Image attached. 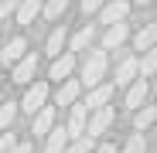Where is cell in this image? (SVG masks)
<instances>
[{"label":"cell","instance_id":"6da1fadb","mask_svg":"<svg viewBox=\"0 0 157 153\" xmlns=\"http://www.w3.org/2000/svg\"><path fill=\"white\" fill-rule=\"evenodd\" d=\"M106 68H109V55L106 51H89L86 61H82V82L78 85H86V89L99 85L102 78H106Z\"/></svg>","mask_w":157,"mask_h":153},{"label":"cell","instance_id":"7a4b0ae2","mask_svg":"<svg viewBox=\"0 0 157 153\" xmlns=\"http://www.w3.org/2000/svg\"><path fill=\"white\" fill-rule=\"evenodd\" d=\"M113 119H116V109L113 106H99V109H92V116L86 119V136H99V133H106L109 126H113Z\"/></svg>","mask_w":157,"mask_h":153},{"label":"cell","instance_id":"3957f363","mask_svg":"<svg viewBox=\"0 0 157 153\" xmlns=\"http://www.w3.org/2000/svg\"><path fill=\"white\" fill-rule=\"evenodd\" d=\"M44 99H48V85H44V82H34V85H28V92H24V99H21V109L34 116V112L44 106Z\"/></svg>","mask_w":157,"mask_h":153},{"label":"cell","instance_id":"277c9868","mask_svg":"<svg viewBox=\"0 0 157 153\" xmlns=\"http://www.w3.org/2000/svg\"><path fill=\"white\" fill-rule=\"evenodd\" d=\"M86 119H89V109H86V102H72V112H68V126H65L68 140H75V136H82V133H86Z\"/></svg>","mask_w":157,"mask_h":153},{"label":"cell","instance_id":"5b68a950","mask_svg":"<svg viewBox=\"0 0 157 153\" xmlns=\"http://www.w3.org/2000/svg\"><path fill=\"white\" fill-rule=\"evenodd\" d=\"M10 68H14V78H10V82H17V85H28V82L34 78V71H38V55H31V51H28V55H24L21 61H14Z\"/></svg>","mask_w":157,"mask_h":153},{"label":"cell","instance_id":"8992f818","mask_svg":"<svg viewBox=\"0 0 157 153\" xmlns=\"http://www.w3.org/2000/svg\"><path fill=\"white\" fill-rule=\"evenodd\" d=\"M113 82H99V85H92L89 89V99H86V109L92 112V109H99V106H109V99H113Z\"/></svg>","mask_w":157,"mask_h":153},{"label":"cell","instance_id":"52a82bcc","mask_svg":"<svg viewBox=\"0 0 157 153\" xmlns=\"http://www.w3.org/2000/svg\"><path fill=\"white\" fill-rule=\"evenodd\" d=\"M72 71H75V55H72V51H65V55H55V61H51V71H48V78L65 82Z\"/></svg>","mask_w":157,"mask_h":153},{"label":"cell","instance_id":"ba28073f","mask_svg":"<svg viewBox=\"0 0 157 153\" xmlns=\"http://www.w3.org/2000/svg\"><path fill=\"white\" fill-rule=\"evenodd\" d=\"M99 14H102V24H120V20H126L130 4L126 0H106V4L99 7Z\"/></svg>","mask_w":157,"mask_h":153},{"label":"cell","instance_id":"9c48e42d","mask_svg":"<svg viewBox=\"0 0 157 153\" xmlns=\"http://www.w3.org/2000/svg\"><path fill=\"white\" fill-rule=\"evenodd\" d=\"M126 38H130V27H126L123 20H120V24H109L106 34H102V51H116Z\"/></svg>","mask_w":157,"mask_h":153},{"label":"cell","instance_id":"30bf717a","mask_svg":"<svg viewBox=\"0 0 157 153\" xmlns=\"http://www.w3.org/2000/svg\"><path fill=\"white\" fill-rule=\"evenodd\" d=\"M24 55H28V41H24V38H14V41H7V48H4V51H0V61L10 68V65H14V61H21Z\"/></svg>","mask_w":157,"mask_h":153},{"label":"cell","instance_id":"8fae6325","mask_svg":"<svg viewBox=\"0 0 157 153\" xmlns=\"http://www.w3.org/2000/svg\"><path fill=\"white\" fill-rule=\"evenodd\" d=\"M147 92H150L147 78H133V82H130V92H126V109H140L144 99H147Z\"/></svg>","mask_w":157,"mask_h":153},{"label":"cell","instance_id":"7c38bea8","mask_svg":"<svg viewBox=\"0 0 157 153\" xmlns=\"http://www.w3.org/2000/svg\"><path fill=\"white\" fill-rule=\"evenodd\" d=\"M78 95H82V85L75 78L58 82V106H72V102H78Z\"/></svg>","mask_w":157,"mask_h":153},{"label":"cell","instance_id":"4fadbf2b","mask_svg":"<svg viewBox=\"0 0 157 153\" xmlns=\"http://www.w3.org/2000/svg\"><path fill=\"white\" fill-rule=\"evenodd\" d=\"M41 4H44V0H21V4H17V24H34V17L41 14Z\"/></svg>","mask_w":157,"mask_h":153},{"label":"cell","instance_id":"5bb4252c","mask_svg":"<svg viewBox=\"0 0 157 153\" xmlns=\"http://www.w3.org/2000/svg\"><path fill=\"white\" fill-rule=\"evenodd\" d=\"M51 126H55V109H51V106H41L38 112H34V136H44L48 129H51Z\"/></svg>","mask_w":157,"mask_h":153},{"label":"cell","instance_id":"9a60e30c","mask_svg":"<svg viewBox=\"0 0 157 153\" xmlns=\"http://www.w3.org/2000/svg\"><path fill=\"white\" fill-rule=\"evenodd\" d=\"M44 136H48V143H44V153H62V150H65V143H68V133L62 129V126H58V129L51 126V129H48Z\"/></svg>","mask_w":157,"mask_h":153},{"label":"cell","instance_id":"2e32d148","mask_svg":"<svg viewBox=\"0 0 157 153\" xmlns=\"http://www.w3.org/2000/svg\"><path fill=\"white\" fill-rule=\"evenodd\" d=\"M133 78H137V58L130 55V58H123L120 68H116V85H130Z\"/></svg>","mask_w":157,"mask_h":153},{"label":"cell","instance_id":"e0dca14e","mask_svg":"<svg viewBox=\"0 0 157 153\" xmlns=\"http://www.w3.org/2000/svg\"><path fill=\"white\" fill-rule=\"evenodd\" d=\"M154 38H157V27H154V24H144V27L137 31V38H133V48L137 51H150L154 48Z\"/></svg>","mask_w":157,"mask_h":153},{"label":"cell","instance_id":"ac0fdd59","mask_svg":"<svg viewBox=\"0 0 157 153\" xmlns=\"http://www.w3.org/2000/svg\"><path fill=\"white\" fill-rule=\"evenodd\" d=\"M154 71H157V55L150 48V51H144V58H137V75H140V78H150Z\"/></svg>","mask_w":157,"mask_h":153},{"label":"cell","instance_id":"d6986e66","mask_svg":"<svg viewBox=\"0 0 157 153\" xmlns=\"http://www.w3.org/2000/svg\"><path fill=\"white\" fill-rule=\"evenodd\" d=\"M92 38H96V27H92V24H86V27L72 38V55H75V51H86V48L92 44Z\"/></svg>","mask_w":157,"mask_h":153},{"label":"cell","instance_id":"ffe728a7","mask_svg":"<svg viewBox=\"0 0 157 153\" xmlns=\"http://www.w3.org/2000/svg\"><path fill=\"white\" fill-rule=\"evenodd\" d=\"M92 146H96V143H92V136H86V133H82V136H75V140H68L62 153H92Z\"/></svg>","mask_w":157,"mask_h":153},{"label":"cell","instance_id":"44dd1931","mask_svg":"<svg viewBox=\"0 0 157 153\" xmlns=\"http://www.w3.org/2000/svg\"><path fill=\"white\" fill-rule=\"evenodd\" d=\"M68 4H72V0H48V4H41V14H44L48 20H58V17L68 10Z\"/></svg>","mask_w":157,"mask_h":153},{"label":"cell","instance_id":"7402d4cb","mask_svg":"<svg viewBox=\"0 0 157 153\" xmlns=\"http://www.w3.org/2000/svg\"><path fill=\"white\" fill-rule=\"evenodd\" d=\"M65 24H62V27H55V31H51V38H48V55L51 58H55V55H62V48H65Z\"/></svg>","mask_w":157,"mask_h":153},{"label":"cell","instance_id":"603a6c76","mask_svg":"<svg viewBox=\"0 0 157 153\" xmlns=\"http://www.w3.org/2000/svg\"><path fill=\"white\" fill-rule=\"evenodd\" d=\"M150 122H154V106H144V109H137V116H133V126H137V133L150 129Z\"/></svg>","mask_w":157,"mask_h":153},{"label":"cell","instance_id":"cb8c5ba5","mask_svg":"<svg viewBox=\"0 0 157 153\" xmlns=\"http://www.w3.org/2000/svg\"><path fill=\"white\" fill-rule=\"evenodd\" d=\"M14 116H17V102H4V106H0V133H4V129H10Z\"/></svg>","mask_w":157,"mask_h":153},{"label":"cell","instance_id":"d4e9b609","mask_svg":"<svg viewBox=\"0 0 157 153\" xmlns=\"http://www.w3.org/2000/svg\"><path fill=\"white\" fill-rule=\"evenodd\" d=\"M123 153H147V140H144V133H133L126 140V146H123Z\"/></svg>","mask_w":157,"mask_h":153},{"label":"cell","instance_id":"484cf974","mask_svg":"<svg viewBox=\"0 0 157 153\" xmlns=\"http://www.w3.org/2000/svg\"><path fill=\"white\" fill-rule=\"evenodd\" d=\"M14 143H17V136H14L10 129H4V133H0V153H7V150L14 146Z\"/></svg>","mask_w":157,"mask_h":153},{"label":"cell","instance_id":"4316f807","mask_svg":"<svg viewBox=\"0 0 157 153\" xmlns=\"http://www.w3.org/2000/svg\"><path fill=\"white\" fill-rule=\"evenodd\" d=\"M17 4H21V0H0V17H10L17 10Z\"/></svg>","mask_w":157,"mask_h":153},{"label":"cell","instance_id":"83f0119b","mask_svg":"<svg viewBox=\"0 0 157 153\" xmlns=\"http://www.w3.org/2000/svg\"><path fill=\"white\" fill-rule=\"evenodd\" d=\"M102 4H106V0H82V14H96Z\"/></svg>","mask_w":157,"mask_h":153},{"label":"cell","instance_id":"f1b7e54d","mask_svg":"<svg viewBox=\"0 0 157 153\" xmlns=\"http://www.w3.org/2000/svg\"><path fill=\"white\" fill-rule=\"evenodd\" d=\"M7 153H34V146H31L28 140H24V143H14V146H10Z\"/></svg>","mask_w":157,"mask_h":153},{"label":"cell","instance_id":"f546056e","mask_svg":"<svg viewBox=\"0 0 157 153\" xmlns=\"http://www.w3.org/2000/svg\"><path fill=\"white\" fill-rule=\"evenodd\" d=\"M96 153H116V146L113 143H102V146H96Z\"/></svg>","mask_w":157,"mask_h":153},{"label":"cell","instance_id":"4dcf8cb0","mask_svg":"<svg viewBox=\"0 0 157 153\" xmlns=\"http://www.w3.org/2000/svg\"><path fill=\"white\" fill-rule=\"evenodd\" d=\"M133 4H140V7H147V4H150V0H133Z\"/></svg>","mask_w":157,"mask_h":153}]
</instances>
